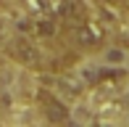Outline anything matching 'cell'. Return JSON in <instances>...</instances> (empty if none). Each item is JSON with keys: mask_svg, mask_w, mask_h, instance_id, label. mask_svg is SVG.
Segmentation results:
<instances>
[{"mask_svg": "<svg viewBox=\"0 0 129 127\" xmlns=\"http://www.w3.org/2000/svg\"><path fill=\"white\" fill-rule=\"evenodd\" d=\"M50 13L55 16L58 21L69 24V27L79 24V21H84L87 16H90L84 0H53L50 3Z\"/></svg>", "mask_w": 129, "mask_h": 127, "instance_id": "1", "label": "cell"}, {"mask_svg": "<svg viewBox=\"0 0 129 127\" xmlns=\"http://www.w3.org/2000/svg\"><path fill=\"white\" fill-rule=\"evenodd\" d=\"M71 34H74V43H77L79 48H98V45L105 40L103 24L92 21L90 16H87L84 21H79V24H74L71 27Z\"/></svg>", "mask_w": 129, "mask_h": 127, "instance_id": "2", "label": "cell"}, {"mask_svg": "<svg viewBox=\"0 0 129 127\" xmlns=\"http://www.w3.org/2000/svg\"><path fill=\"white\" fill-rule=\"evenodd\" d=\"M11 56H13L19 64H24L29 69H37L42 66V50L37 48L32 37H16L11 40Z\"/></svg>", "mask_w": 129, "mask_h": 127, "instance_id": "3", "label": "cell"}, {"mask_svg": "<svg viewBox=\"0 0 129 127\" xmlns=\"http://www.w3.org/2000/svg\"><path fill=\"white\" fill-rule=\"evenodd\" d=\"M26 32L32 34L34 40H48L53 34L58 32V19L53 13H42V16H34V19H29L26 24Z\"/></svg>", "mask_w": 129, "mask_h": 127, "instance_id": "4", "label": "cell"}, {"mask_svg": "<svg viewBox=\"0 0 129 127\" xmlns=\"http://www.w3.org/2000/svg\"><path fill=\"white\" fill-rule=\"evenodd\" d=\"M40 106H42L45 117H48L50 122H66V119H69V109L63 106L53 93H45V90H42V93H40Z\"/></svg>", "mask_w": 129, "mask_h": 127, "instance_id": "5", "label": "cell"}, {"mask_svg": "<svg viewBox=\"0 0 129 127\" xmlns=\"http://www.w3.org/2000/svg\"><path fill=\"white\" fill-rule=\"evenodd\" d=\"M98 3H103V5H119L121 0H98Z\"/></svg>", "mask_w": 129, "mask_h": 127, "instance_id": "6", "label": "cell"}]
</instances>
